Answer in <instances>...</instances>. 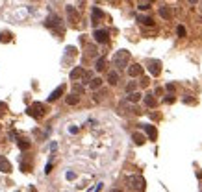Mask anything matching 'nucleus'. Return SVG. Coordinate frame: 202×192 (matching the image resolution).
I'll return each instance as SVG.
<instances>
[{"label":"nucleus","instance_id":"f257e3e1","mask_svg":"<svg viewBox=\"0 0 202 192\" xmlns=\"http://www.w3.org/2000/svg\"><path fill=\"white\" fill-rule=\"evenodd\" d=\"M130 61V52L128 50H119L115 54V57H113V65L117 66V68H124L126 65H128Z\"/></svg>","mask_w":202,"mask_h":192},{"label":"nucleus","instance_id":"f03ea898","mask_svg":"<svg viewBox=\"0 0 202 192\" xmlns=\"http://www.w3.org/2000/svg\"><path fill=\"white\" fill-rule=\"evenodd\" d=\"M126 183H128L130 190H145V179L141 175H130Z\"/></svg>","mask_w":202,"mask_h":192},{"label":"nucleus","instance_id":"7ed1b4c3","mask_svg":"<svg viewBox=\"0 0 202 192\" xmlns=\"http://www.w3.org/2000/svg\"><path fill=\"white\" fill-rule=\"evenodd\" d=\"M28 115L34 116V118H43V115H45V105H43L41 102L32 104L30 107H28Z\"/></svg>","mask_w":202,"mask_h":192},{"label":"nucleus","instance_id":"20e7f679","mask_svg":"<svg viewBox=\"0 0 202 192\" xmlns=\"http://www.w3.org/2000/svg\"><path fill=\"white\" fill-rule=\"evenodd\" d=\"M148 72H150V76H160V72H161V63H160L158 59L148 61Z\"/></svg>","mask_w":202,"mask_h":192},{"label":"nucleus","instance_id":"39448f33","mask_svg":"<svg viewBox=\"0 0 202 192\" xmlns=\"http://www.w3.org/2000/svg\"><path fill=\"white\" fill-rule=\"evenodd\" d=\"M109 37V32L108 30H95V41L97 43H106Z\"/></svg>","mask_w":202,"mask_h":192},{"label":"nucleus","instance_id":"423d86ee","mask_svg":"<svg viewBox=\"0 0 202 192\" xmlns=\"http://www.w3.org/2000/svg\"><path fill=\"white\" fill-rule=\"evenodd\" d=\"M141 72H143V68H141V65H130L128 66V74L132 78H137V76H141Z\"/></svg>","mask_w":202,"mask_h":192},{"label":"nucleus","instance_id":"0eeeda50","mask_svg":"<svg viewBox=\"0 0 202 192\" xmlns=\"http://www.w3.org/2000/svg\"><path fill=\"white\" fill-rule=\"evenodd\" d=\"M0 172H4V174H9V172H11L9 161H7L6 157H2V155H0Z\"/></svg>","mask_w":202,"mask_h":192},{"label":"nucleus","instance_id":"6e6552de","mask_svg":"<svg viewBox=\"0 0 202 192\" xmlns=\"http://www.w3.org/2000/svg\"><path fill=\"white\" fill-rule=\"evenodd\" d=\"M63 91H65V87H63V85H59L58 89H54V91L50 92V96H48V102H56L58 98L63 94Z\"/></svg>","mask_w":202,"mask_h":192},{"label":"nucleus","instance_id":"1a4fd4ad","mask_svg":"<svg viewBox=\"0 0 202 192\" xmlns=\"http://www.w3.org/2000/svg\"><path fill=\"white\" fill-rule=\"evenodd\" d=\"M160 17H161V19H165V21H169V19L172 17L171 7H169V6H161V7H160Z\"/></svg>","mask_w":202,"mask_h":192},{"label":"nucleus","instance_id":"9d476101","mask_svg":"<svg viewBox=\"0 0 202 192\" xmlns=\"http://www.w3.org/2000/svg\"><path fill=\"white\" fill-rule=\"evenodd\" d=\"M84 74H85L84 68H82V66H76V68L70 70V80H78V78H82Z\"/></svg>","mask_w":202,"mask_h":192},{"label":"nucleus","instance_id":"9b49d317","mask_svg":"<svg viewBox=\"0 0 202 192\" xmlns=\"http://www.w3.org/2000/svg\"><path fill=\"white\" fill-rule=\"evenodd\" d=\"M67 15H69V21H70V22H76V21H78V11L74 9L72 6L67 7Z\"/></svg>","mask_w":202,"mask_h":192},{"label":"nucleus","instance_id":"f8f14e48","mask_svg":"<svg viewBox=\"0 0 202 192\" xmlns=\"http://www.w3.org/2000/svg\"><path fill=\"white\" fill-rule=\"evenodd\" d=\"M104 17V13H102V9H98V7H93V24H98V21Z\"/></svg>","mask_w":202,"mask_h":192},{"label":"nucleus","instance_id":"ddd939ff","mask_svg":"<svg viewBox=\"0 0 202 192\" xmlns=\"http://www.w3.org/2000/svg\"><path fill=\"white\" fill-rule=\"evenodd\" d=\"M145 131H146V135H148L152 140L158 137V131H156V128H154V126H150V124H146V126H145Z\"/></svg>","mask_w":202,"mask_h":192},{"label":"nucleus","instance_id":"4468645a","mask_svg":"<svg viewBox=\"0 0 202 192\" xmlns=\"http://www.w3.org/2000/svg\"><path fill=\"white\" fill-rule=\"evenodd\" d=\"M65 102H67L69 105H76L78 102H80V96H78L76 92H72V94H69V96L65 98Z\"/></svg>","mask_w":202,"mask_h":192},{"label":"nucleus","instance_id":"2eb2a0df","mask_svg":"<svg viewBox=\"0 0 202 192\" xmlns=\"http://www.w3.org/2000/svg\"><path fill=\"white\" fill-rule=\"evenodd\" d=\"M137 21H139L141 24H145V26H154L152 17H145V15H139V17H137Z\"/></svg>","mask_w":202,"mask_h":192},{"label":"nucleus","instance_id":"dca6fc26","mask_svg":"<svg viewBox=\"0 0 202 192\" xmlns=\"http://www.w3.org/2000/svg\"><path fill=\"white\" fill-rule=\"evenodd\" d=\"M108 81H109V85H117L119 83V74L115 72V70H111V72L108 74Z\"/></svg>","mask_w":202,"mask_h":192},{"label":"nucleus","instance_id":"f3484780","mask_svg":"<svg viewBox=\"0 0 202 192\" xmlns=\"http://www.w3.org/2000/svg\"><path fill=\"white\" fill-rule=\"evenodd\" d=\"M139 100H141V92L134 91V92H130V94H128V102H132V104H137Z\"/></svg>","mask_w":202,"mask_h":192},{"label":"nucleus","instance_id":"a211bd4d","mask_svg":"<svg viewBox=\"0 0 202 192\" xmlns=\"http://www.w3.org/2000/svg\"><path fill=\"white\" fill-rule=\"evenodd\" d=\"M59 22V17L58 15H52L50 19H46V22H45V26H48V28H52V26H56Z\"/></svg>","mask_w":202,"mask_h":192},{"label":"nucleus","instance_id":"6ab92c4d","mask_svg":"<svg viewBox=\"0 0 202 192\" xmlns=\"http://www.w3.org/2000/svg\"><path fill=\"white\" fill-rule=\"evenodd\" d=\"M95 68L100 72V70H104L106 68V57H98L97 59V65H95Z\"/></svg>","mask_w":202,"mask_h":192},{"label":"nucleus","instance_id":"aec40b11","mask_svg":"<svg viewBox=\"0 0 202 192\" xmlns=\"http://www.w3.org/2000/svg\"><path fill=\"white\" fill-rule=\"evenodd\" d=\"M132 139H134V142H136L137 146H141V144H145V137L141 135V133H134V137H132Z\"/></svg>","mask_w":202,"mask_h":192},{"label":"nucleus","instance_id":"412c9836","mask_svg":"<svg viewBox=\"0 0 202 192\" xmlns=\"http://www.w3.org/2000/svg\"><path fill=\"white\" fill-rule=\"evenodd\" d=\"M100 85H102V80H100V78H93V80L89 81V87H91V89H98Z\"/></svg>","mask_w":202,"mask_h":192},{"label":"nucleus","instance_id":"4be33fe9","mask_svg":"<svg viewBox=\"0 0 202 192\" xmlns=\"http://www.w3.org/2000/svg\"><path fill=\"white\" fill-rule=\"evenodd\" d=\"M145 104L148 105V107H156V100L152 98V94H146L145 96Z\"/></svg>","mask_w":202,"mask_h":192},{"label":"nucleus","instance_id":"5701e85b","mask_svg":"<svg viewBox=\"0 0 202 192\" xmlns=\"http://www.w3.org/2000/svg\"><path fill=\"white\" fill-rule=\"evenodd\" d=\"M136 89H137V83H136V81H130V83L126 85V92H134Z\"/></svg>","mask_w":202,"mask_h":192},{"label":"nucleus","instance_id":"b1692460","mask_svg":"<svg viewBox=\"0 0 202 192\" xmlns=\"http://www.w3.org/2000/svg\"><path fill=\"white\" fill-rule=\"evenodd\" d=\"M17 144H19V148H21V150H28V148L32 146V144L26 142V140H17Z\"/></svg>","mask_w":202,"mask_h":192},{"label":"nucleus","instance_id":"393cba45","mask_svg":"<svg viewBox=\"0 0 202 192\" xmlns=\"http://www.w3.org/2000/svg\"><path fill=\"white\" fill-rule=\"evenodd\" d=\"M176 33H178V37H185V33H187V32H185L184 26H178V28H176Z\"/></svg>","mask_w":202,"mask_h":192},{"label":"nucleus","instance_id":"a878e982","mask_svg":"<svg viewBox=\"0 0 202 192\" xmlns=\"http://www.w3.org/2000/svg\"><path fill=\"white\" fill-rule=\"evenodd\" d=\"M74 92H76V94H82V92H84V87H82V85H74Z\"/></svg>","mask_w":202,"mask_h":192},{"label":"nucleus","instance_id":"bb28decb","mask_svg":"<svg viewBox=\"0 0 202 192\" xmlns=\"http://www.w3.org/2000/svg\"><path fill=\"white\" fill-rule=\"evenodd\" d=\"M87 52H89V56H95V54H97V48H95V46H89Z\"/></svg>","mask_w":202,"mask_h":192},{"label":"nucleus","instance_id":"cd10ccee","mask_svg":"<svg viewBox=\"0 0 202 192\" xmlns=\"http://www.w3.org/2000/svg\"><path fill=\"white\" fill-rule=\"evenodd\" d=\"M50 172H52V163H48L45 166V174H50Z\"/></svg>","mask_w":202,"mask_h":192},{"label":"nucleus","instance_id":"c85d7f7f","mask_svg":"<svg viewBox=\"0 0 202 192\" xmlns=\"http://www.w3.org/2000/svg\"><path fill=\"white\" fill-rule=\"evenodd\" d=\"M139 9H141V11H146V9H150V6H148V4H141Z\"/></svg>","mask_w":202,"mask_h":192},{"label":"nucleus","instance_id":"c756f323","mask_svg":"<svg viewBox=\"0 0 202 192\" xmlns=\"http://www.w3.org/2000/svg\"><path fill=\"white\" fill-rule=\"evenodd\" d=\"M141 85L146 87V85H148V78H143V80H141Z\"/></svg>","mask_w":202,"mask_h":192},{"label":"nucleus","instance_id":"7c9ffc66","mask_svg":"<svg viewBox=\"0 0 202 192\" xmlns=\"http://www.w3.org/2000/svg\"><path fill=\"white\" fill-rule=\"evenodd\" d=\"M163 102H167V104H172V102H174V98H172V96H167Z\"/></svg>","mask_w":202,"mask_h":192},{"label":"nucleus","instance_id":"2f4dec72","mask_svg":"<svg viewBox=\"0 0 202 192\" xmlns=\"http://www.w3.org/2000/svg\"><path fill=\"white\" fill-rule=\"evenodd\" d=\"M167 91H169V92L174 91V85H172V83H167Z\"/></svg>","mask_w":202,"mask_h":192},{"label":"nucleus","instance_id":"473e14b6","mask_svg":"<svg viewBox=\"0 0 202 192\" xmlns=\"http://www.w3.org/2000/svg\"><path fill=\"white\" fill-rule=\"evenodd\" d=\"M187 2H189V4H197V0H187Z\"/></svg>","mask_w":202,"mask_h":192},{"label":"nucleus","instance_id":"72a5a7b5","mask_svg":"<svg viewBox=\"0 0 202 192\" xmlns=\"http://www.w3.org/2000/svg\"><path fill=\"white\" fill-rule=\"evenodd\" d=\"M146 2H154V0H146Z\"/></svg>","mask_w":202,"mask_h":192},{"label":"nucleus","instance_id":"f704fd0d","mask_svg":"<svg viewBox=\"0 0 202 192\" xmlns=\"http://www.w3.org/2000/svg\"><path fill=\"white\" fill-rule=\"evenodd\" d=\"M80 4H84V0H80Z\"/></svg>","mask_w":202,"mask_h":192}]
</instances>
